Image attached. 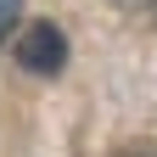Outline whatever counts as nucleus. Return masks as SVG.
I'll list each match as a JSON object with an SVG mask.
<instances>
[{
    "label": "nucleus",
    "mask_w": 157,
    "mask_h": 157,
    "mask_svg": "<svg viewBox=\"0 0 157 157\" xmlns=\"http://www.w3.org/2000/svg\"><path fill=\"white\" fill-rule=\"evenodd\" d=\"M17 67H28L39 78H56L67 67V34L56 28V23H28V28H17Z\"/></svg>",
    "instance_id": "nucleus-1"
},
{
    "label": "nucleus",
    "mask_w": 157,
    "mask_h": 157,
    "mask_svg": "<svg viewBox=\"0 0 157 157\" xmlns=\"http://www.w3.org/2000/svg\"><path fill=\"white\" fill-rule=\"evenodd\" d=\"M17 23H23V0H0V45L17 34Z\"/></svg>",
    "instance_id": "nucleus-2"
},
{
    "label": "nucleus",
    "mask_w": 157,
    "mask_h": 157,
    "mask_svg": "<svg viewBox=\"0 0 157 157\" xmlns=\"http://www.w3.org/2000/svg\"><path fill=\"white\" fill-rule=\"evenodd\" d=\"M112 157H157V146H118Z\"/></svg>",
    "instance_id": "nucleus-3"
},
{
    "label": "nucleus",
    "mask_w": 157,
    "mask_h": 157,
    "mask_svg": "<svg viewBox=\"0 0 157 157\" xmlns=\"http://www.w3.org/2000/svg\"><path fill=\"white\" fill-rule=\"evenodd\" d=\"M112 6H118V11H151L157 0H112Z\"/></svg>",
    "instance_id": "nucleus-4"
}]
</instances>
